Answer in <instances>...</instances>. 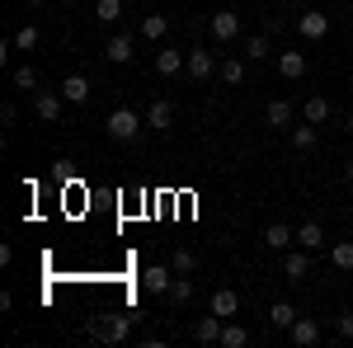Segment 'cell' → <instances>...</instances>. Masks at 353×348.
I'll return each mask as SVG.
<instances>
[{
  "label": "cell",
  "instance_id": "2e32d148",
  "mask_svg": "<svg viewBox=\"0 0 353 348\" xmlns=\"http://www.w3.org/2000/svg\"><path fill=\"white\" fill-rule=\"evenodd\" d=\"M208 311H217L221 320H231V316L241 311V296L231 292V287H221V292H212V306H208Z\"/></svg>",
  "mask_w": 353,
  "mask_h": 348
},
{
  "label": "cell",
  "instance_id": "30bf717a",
  "mask_svg": "<svg viewBox=\"0 0 353 348\" xmlns=\"http://www.w3.org/2000/svg\"><path fill=\"white\" fill-rule=\"evenodd\" d=\"M170 283H174V268L151 264L146 273H141V287H146V292H156V296H165V292H170Z\"/></svg>",
  "mask_w": 353,
  "mask_h": 348
},
{
  "label": "cell",
  "instance_id": "836d02e7",
  "mask_svg": "<svg viewBox=\"0 0 353 348\" xmlns=\"http://www.w3.org/2000/svg\"><path fill=\"white\" fill-rule=\"evenodd\" d=\"M344 174H349V184H353V161H349V165H344Z\"/></svg>",
  "mask_w": 353,
  "mask_h": 348
},
{
  "label": "cell",
  "instance_id": "9a60e30c",
  "mask_svg": "<svg viewBox=\"0 0 353 348\" xmlns=\"http://www.w3.org/2000/svg\"><path fill=\"white\" fill-rule=\"evenodd\" d=\"M297 245L301 249H321V245H325V226H321V221H301L297 226Z\"/></svg>",
  "mask_w": 353,
  "mask_h": 348
},
{
  "label": "cell",
  "instance_id": "3957f363",
  "mask_svg": "<svg viewBox=\"0 0 353 348\" xmlns=\"http://www.w3.org/2000/svg\"><path fill=\"white\" fill-rule=\"evenodd\" d=\"M288 334H292V348H316L321 344V320H311V316H297V320L288 325Z\"/></svg>",
  "mask_w": 353,
  "mask_h": 348
},
{
  "label": "cell",
  "instance_id": "83f0119b",
  "mask_svg": "<svg viewBox=\"0 0 353 348\" xmlns=\"http://www.w3.org/2000/svg\"><path fill=\"white\" fill-rule=\"evenodd\" d=\"M38 38H43L38 24H24L19 33H14V48H19V52H33V48H38Z\"/></svg>",
  "mask_w": 353,
  "mask_h": 348
},
{
  "label": "cell",
  "instance_id": "e0dca14e",
  "mask_svg": "<svg viewBox=\"0 0 353 348\" xmlns=\"http://www.w3.org/2000/svg\"><path fill=\"white\" fill-rule=\"evenodd\" d=\"M301 118H306V123H316V127L330 123V99H325V94H311V99L301 104Z\"/></svg>",
  "mask_w": 353,
  "mask_h": 348
},
{
  "label": "cell",
  "instance_id": "5b68a950",
  "mask_svg": "<svg viewBox=\"0 0 353 348\" xmlns=\"http://www.w3.org/2000/svg\"><path fill=\"white\" fill-rule=\"evenodd\" d=\"M297 33L306 38V43H321V38H330V14H321V10H306L297 19Z\"/></svg>",
  "mask_w": 353,
  "mask_h": 348
},
{
  "label": "cell",
  "instance_id": "5bb4252c",
  "mask_svg": "<svg viewBox=\"0 0 353 348\" xmlns=\"http://www.w3.org/2000/svg\"><path fill=\"white\" fill-rule=\"evenodd\" d=\"M184 61H189V52H179V48H161V52H156V71H161V76H179Z\"/></svg>",
  "mask_w": 353,
  "mask_h": 348
},
{
  "label": "cell",
  "instance_id": "f1b7e54d",
  "mask_svg": "<svg viewBox=\"0 0 353 348\" xmlns=\"http://www.w3.org/2000/svg\"><path fill=\"white\" fill-rule=\"evenodd\" d=\"M221 81H226V85H241V81H245V61H241V57L221 61Z\"/></svg>",
  "mask_w": 353,
  "mask_h": 348
},
{
  "label": "cell",
  "instance_id": "277c9868",
  "mask_svg": "<svg viewBox=\"0 0 353 348\" xmlns=\"http://www.w3.org/2000/svg\"><path fill=\"white\" fill-rule=\"evenodd\" d=\"M184 71H189L193 81H208V76L217 71V52H212V48H189V61H184Z\"/></svg>",
  "mask_w": 353,
  "mask_h": 348
},
{
  "label": "cell",
  "instance_id": "1f68e13d",
  "mask_svg": "<svg viewBox=\"0 0 353 348\" xmlns=\"http://www.w3.org/2000/svg\"><path fill=\"white\" fill-rule=\"evenodd\" d=\"M292 146H297V151H311V146H316V123H306V127H292Z\"/></svg>",
  "mask_w": 353,
  "mask_h": 348
},
{
  "label": "cell",
  "instance_id": "52a82bcc",
  "mask_svg": "<svg viewBox=\"0 0 353 348\" xmlns=\"http://www.w3.org/2000/svg\"><path fill=\"white\" fill-rule=\"evenodd\" d=\"M61 104H66L61 90H38V94H33V113H38L43 123H57V118H61Z\"/></svg>",
  "mask_w": 353,
  "mask_h": 348
},
{
  "label": "cell",
  "instance_id": "cb8c5ba5",
  "mask_svg": "<svg viewBox=\"0 0 353 348\" xmlns=\"http://www.w3.org/2000/svg\"><path fill=\"white\" fill-rule=\"evenodd\" d=\"M264 118H269V127H288V123H292V104H288V99H273Z\"/></svg>",
  "mask_w": 353,
  "mask_h": 348
},
{
  "label": "cell",
  "instance_id": "7402d4cb",
  "mask_svg": "<svg viewBox=\"0 0 353 348\" xmlns=\"http://www.w3.org/2000/svg\"><path fill=\"white\" fill-rule=\"evenodd\" d=\"M330 264L339 268V273H349L353 268V240H334L330 245Z\"/></svg>",
  "mask_w": 353,
  "mask_h": 348
},
{
  "label": "cell",
  "instance_id": "8fae6325",
  "mask_svg": "<svg viewBox=\"0 0 353 348\" xmlns=\"http://www.w3.org/2000/svg\"><path fill=\"white\" fill-rule=\"evenodd\" d=\"M146 127H156V132H170V127H174V104H170V99H156V104L146 108Z\"/></svg>",
  "mask_w": 353,
  "mask_h": 348
},
{
  "label": "cell",
  "instance_id": "d6a6232c",
  "mask_svg": "<svg viewBox=\"0 0 353 348\" xmlns=\"http://www.w3.org/2000/svg\"><path fill=\"white\" fill-rule=\"evenodd\" d=\"M339 334H344V339H353V311H344V316H339Z\"/></svg>",
  "mask_w": 353,
  "mask_h": 348
},
{
  "label": "cell",
  "instance_id": "ac0fdd59",
  "mask_svg": "<svg viewBox=\"0 0 353 348\" xmlns=\"http://www.w3.org/2000/svg\"><path fill=\"white\" fill-rule=\"evenodd\" d=\"M165 296H170V306H189V301H193V278H189V273H174V283H170V292H165Z\"/></svg>",
  "mask_w": 353,
  "mask_h": 348
},
{
  "label": "cell",
  "instance_id": "7c38bea8",
  "mask_svg": "<svg viewBox=\"0 0 353 348\" xmlns=\"http://www.w3.org/2000/svg\"><path fill=\"white\" fill-rule=\"evenodd\" d=\"M264 245H269V249H278V254H288V249L297 245V231H292V226H283V221H273L269 231H264Z\"/></svg>",
  "mask_w": 353,
  "mask_h": 348
},
{
  "label": "cell",
  "instance_id": "f546056e",
  "mask_svg": "<svg viewBox=\"0 0 353 348\" xmlns=\"http://www.w3.org/2000/svg\"><path fill=\"white\" fill-rule=\"evenodd\" d=\"M250 344V334H245L241 325H226V329H221V348H245Z\"/></svg>",
  "mask_w": 353,
  "mask_h": 348
},
{
  "label": "cell",
  "instance_id": "ba28073f",
  "mask_svg": "<svg viewBox=\"0 0 353 348\" xmlns=\"http://www.w3.org/2000/svg\"><path fill=\"white\" fill-rule=\"evenodd\" d=\"M104 57H109L113 66H128L137 57V38L132 33H118V38H109V48H104Z\"/></svg>",
  "mask_w": 353,
  "mask_h": 348
},
{
  "label": "cell",
  "instance_id": "44dd1931",
  "mask_svg": "<svg viewBox=\"0 0 353 348\" xmlns=\"http://www.w3.org/2000/svg\"><path fill=\"white\" fill-rule=\"evenodd\" d=\"M165 33H170V19H165V14H146V19H141V38H146V43H161Z\"/></svg>",
  "mask_w": 353,
  "mask_h": 348
},
{
  "label": "cell",
  "instance_id": "603a6c76",
  "mask_svg": "<svg viewBox=\"0 0 353 348\" xmlns=\"http://www.w3.org/2000/svg\"><path fill=\"white\" fill-rule=\"evenodd\" d=\"M94 19L99 24H118L123 19V0H94Z\"/></svg>",
  "mask_w": 353,
  "mask_h": 348
},
{
  "label": "cell",
  "instance_id": "484cf974",
  "mask_svg": "<svg viewBox=\"0 0 353 348\" xmlns=\"http://www.w3.org/2000/svg\"><path fill=\"white\" fill-rule=\"evenodd\" d=\"M245 57H250V61H264V57H269V33L245 38Z\"/></svg>",
  "mask_w": 353,
  "mask_h": 348
},
{
  "label": "cell",
  "instance_id": "4316f807",
  "mask_svg": "<svg viewBox=\"0 0 353 348\" xmlns=\"http://www.w3.org/2000/svg\"><path fill=\"white\" fill-rule=\"evenodd\" d=\"M297 320V311H292V306H288V301H278V306H273L269 311V325L273 329H288V325Z\"/></svg>",
  "mask_w": 353,
  "mask_h": 348
},
{
  "label": "cell",
  "instance_id": "e575fe53",
  "mask_svg": "<svg viewBox=\"0 0 353 348\" xmlns=\"http://www.w3.org/2000/svg\"><path fill=\"white\" fill-rule=\"evenodd\" d=\"M349 132H353V113H349Z\"/></svg>",
  "mask_w": 353,
  "mask_h": 348
},
{
  "label": "cell",
  "instance_id": "9c48e42d",
  "mask_svg": "<svg viewBox=\"0 0 353 348\" xmlns=\"http://www.w3.org/2000/svg\"><path fill=\"white\" fill-rule=\"evenodd\" d=\"M221 329H226V320H221L217 311H208L203 320L193 325V339H198V344H221Z\"/></svg>",
  "mask_w": 353,
  "mask_h": 348
},
{
  "label": "cell",
  "instance_id": "6da1fadb",
  "mask_svg": "<svg viewBox=\"0 0 353 348\" xmlns=\"http://www.w3.org/2000/svg\"><path fill=\"white\" fill-rule=\"evenodd\" d=\"M104 132H109L113 141H137V136H141V113H137V108H113L109 118H104Z\"/></svg>",
  "mask_w": 353,
  "mask_h": 348
},
{
  "label": "cell",
  "instance_id": "8992f818",
  "mask_svg": "<svg viewBox=\"0 0 353 348\" xmlns=\"http://www.w3.org/2000/svg\"><path fill=\"white\" fill-rule=\"evenodd\" d=\"M212 38H217V43H236V38H241V14H236V10H217V14H212Z\"/></svg>",
  "mask_w": 353,
  "mask_h": 348
},
{
  "label": "cell",
  "instance_id": "4dcf8cb0",
  "mask_svg": "<svg viewBox=\"0 0 353 348\" xmlns=\"http://www.w3.org/2000/svg\"><path fill=\"white\" fill-rule=\"evenodd\" d=\"M14 90H28V94H38V71H33V66H19V71H14Z\"/></svg>",
  "mask_w": 353,
  "mask_h": 348
},
{
  "label": "cell",
  "instance_id": "4fadbf2b",
  "mask_svg": "<svg viewBox=\"0 0 353 348\" xmlns=\"http://www.w3.org/2000/svg\"><path fill=\"white\" fill-rule=\"evenodd\" d=\"M283 273H288V278H292V283H301V278H306V273H311V259H306V249H288V254H283Z\"/></svg>",
  "mask_w": 353,
  "mask_h": 348
},
{
  "label": "cell",
  "instance_id": "d590c367",
  "mask_svg": "<svg viewBox=\"0 0 353 348\" xmlns=\"http://www.w3.org/2000/svg\"><path fill=\"white\" fill-rule=\"evenodd\" d=\"M349 198H353V193H349Z\"/></svg>",
  "mask_w": 353,
  "mask_h": 348
},
{
  "label": "cell",
  "instance_id": "7a4b0ae2",
  "mask_svg": "<svg viewBox=\"0 0 353 348\" xmlns=\"http://www.w3.org/2000/svg\"><path fill=\"white\" fill-rule=\"evenodd\" d=\"M132 320H137V316H104V320L94 325V339H104V344H123V339L132 334Z\"/></svg>",
  "mask_w": 353,
  "mask_h": 348
},
{
  "label": "cell",
  "instance_id": "d4e9b609",
  "mask_svg": "<svg viewBox=\"0 0 353 348\" xmlns=\"http://www.w3.org/2000/svg\"><path fill=\"white\" fill-rule=\"evenodd\" d=\"M170 268H174V273H193V268H198V254H193V249H184V245H179V249H174V254H170Z\"/></svg>",
  "mask_w": 353,
  "mask_h": 348
},
{
  "label": "cell",
  "instance_id": "ffe728a7",
  "mask_svg": "<svg viewBox=\"0 0 353 348\" xmlns=\"http://www.w3.org/2000/svg\"><path fill=\"white\" fill-rule=\"evenodd\" d=\"M278 71H283L288 81H301V76H306V57L301 52H278Z\"/></svg>",
  "mask_w": 353,
  "mask_h": 348
},
{
  "label": "cell",
  "instance_id": "d6986e66",
  "mask_svg": "<svg viewBox=\"0 0 353 348\" xmlns=\"http://www.w3.org/2000/svg\"><path fill=\"white\" fill-rule=\"evenodd\" d=\"M61 99H66V104H85V99H90V81H85V76H66V81H61Z\"/></svg>",
  "mask_w": 353,
  "mask_h": 348
}]
</instances>
